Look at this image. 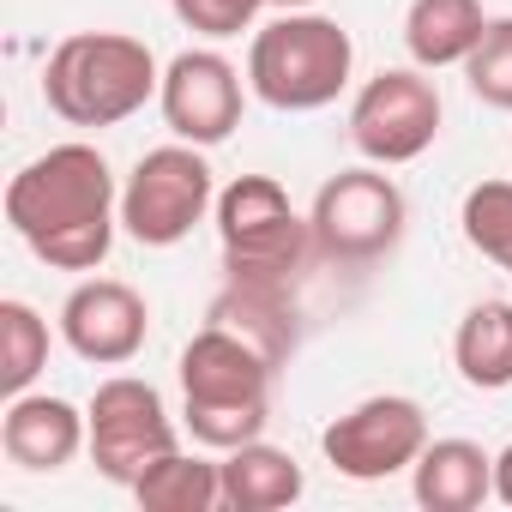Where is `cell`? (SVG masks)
<instances>
[{
    "mask_svg": "<svg viewBox=\"0 0 512 512\" xmlns=\"http://www.w3.org/2000/svg\"><path fill=\"white\" fill-rule=\"evenodd\" d=\"M458 223H464V241L482 253V260L512 272V181H476L464 193Z\"/></svg>",
    "mask_w": 512,
    "mask_h": 512,
    "instance_id": "21",
    "label": "cell"
},
{
    "mask_svg": "<svg viewBox=\"0 0 512 512\" xmlns=\"http://www.w3.org/2000/svg\"><path fill=\"white\" fill-rule=\"evenodd\" d=\"M157 55L127 31H79L55 43L43 67V97L67 127H121L157 97Z\"/></svg>",
    "mask_w": 512,
    "mask_h": 512,
    "instance_id": "3",
    "label": "cell"
},
{
    "mask_svg": "<svg viewBox=\"0 0 512 512\" xmlns=\"http://www.w3.org/2000/svg\"><path fill=\"white\" fill-rule=\"evenodd\" d=\"M43 368H49V320L31 302H0V386H7V398L31 392Z\"/></svg>",
    "mask_w": 512,
    "mask_h": 512,
    "instance_id": "20",
    "label": "cell"
},
{
    "mask_svg": "<svg viewBox=\"0 0 512 512\" xmlns=\"http://www.w3.org/2000/svg\"><path fill=\"white\" fill-rule=\"evenodd\" d=\"M464 79H470V97L476 103L512 115V19H488L482 43L464 61Z\"/></svg>",
    "mask_w": 512,
    "mask_h": 512,
    "instance_id": "22",
    "label": "cell"
},
{
    "mask_svg": "<svg viewBox=\"0 0 512 512\" xmlns=\"http://www.w3.org/2000/svg\"><path fill=\"white\" fill-rule=\"evenodd\" d=\"M350 67H356L350 31L314 7L272 19L266 31H253V49H247L253 97L266 109H284V115H308V109L338 103L350 85Z\"/></svg>",
    "mask_w": 512,
    "mask_h": 512,
    "instance_id": "4",
    "label": "cell"
},
{
    "mask_svg": "<svg viewBox=\"0 0 512 512\" xmlns=\"http://www.w3.org/2000/svg\"><path fill=\"white\" fill-rule=\"evenodd\" d=\"M91 464L97 476H109L115 488H133L157 458H169L181 446L169 410H163V392L151 380H133V374H115L91 392Z\"/></svg>",
    "mask_w": 512,
    "mask_h": 512,
    "instance_id": "8",
    "label": "cell"
},
{
    "mask_svg": "<svg viewBox=\"0 0 512 512\" xmlns=\"http://www.w3.org/2000/svg\"><path fill=\"white\" fill-rule=\"evenodd\" d=\"M157 103H163V121H169L175 139L211 151L241 127V73L217 49H181L163 67Z\"/></svg>",
    "mask_w": 512,
    "mask_h": 512,
    "instance_id": "11",
    "label": "cell"
},
{
    "mask_svg": "<svg viewBox=\"0 0 512 512\" xmlns=\"http://www.w3.org/2000/svg\"><path fill=\"white\" fill-rule=\"evenodd\" d=\"M145 332H151V308L121 278H85L61 302V338H67V350L79 362L121 368V362H133L145 350Z\"/></svg>",
    "mask_w": 512,
    "mask_h": 512,
    "instance_id": "12",
    "label": "cell"
},
{
    "mask_svg": "<svg viewBox=\"0 0 512 512\" xmlns=\"http://www.w3.org/2000/svg\"><path fill=\"white\" fill-rule=\"evenodd\" d=\"M482 31H488L482 0H410V13H404V49L428 73L464 67Z\"/></svg>",
    "mask_w": 512,
    "mask_h": 512,
    "instance_id": "17",
    "label": "cell"
},
{
    "mask_svg": "<svg viewBox=\"0 0 512 512\" xmlns=\"http://www.w3.org/2000/svg\"><path fill=\"white\" fill-rule=\"evenodd\" d=\"M205 211H217V181L205 163V145H157L133 163L127 187H121V229L139 247H175L187 241Z\"/></svg>",
    "mask_w": 512,
    "mask_h": 512,
    "instance_id": "6",
    "label": "cell"
},
{
    "mask_svg": "<svg viewBox=\"0 0 512 512\" xmlns=\"http://www.w3.org/2000/svg\"><path fill=\"white\" fill-rule=\"evenodd\" d=\"M452 362L464 386L506 392L512 386V302H476L452 332Z\"/></svg>",
    "mask_w": 512,
    "mask_h": 512,
    "instance_id": "18",
    "label": "cell"
},
{
    "mask_svg": "<svg viewBox=\"0 0 512 512\" xmlns=\"http://www.w3.org/2000/svg\"><path fill=\"white\" fill-rule=\"evenodd\" d=\"M494 500H506V506H512V446L494 458Z\"/></svg>",
    "mask_w": 512,
    "mask_h": 512,
    "instance_id": "24",
    "label": "cell"
},
{
    "mask_svg": "<svg viewBox=\"0 0 512 512\" xmlns=\"http://www.w3.org/2000/svg\"><path fill=\"white\" fill-rule=\"evenodd\" d=\"M410 488L428 512H476L494 494V458L476 440H428L410 464Z\"/></svg>",
    "mask_w": 512,
    "mask_h": 512,
    "instance_id": "14",
    "label": "cell"
},
{
    "mask_svg": "<svg viewBox=\"0 0 512 512\" xmlns=\"http://www.w3.org/2000/svg\"><path fill=\"white\" fill-rule=\"evenodd\" d=\"M404 193L392 175L374 169H338L320 193H314V211H308V229H314V253L332 266H374L404 241Z\"/></svg>",
    "mask_w": 512,
    "mask_h": 512,
    "instance_id": "7",
    "label": "cell"
},
{
    "mask_svg": "<svg viewBox=\"0 0 512 512\" xmlns=\"http://www.w3.org/2000/svg\"><path fill=\"white\" fill-rule=\"evenodd\" d=\"M7 223L55 272H97L115 247L121 187L97 145H55L7 181Z\"/></svg>",
    "mask_w": 512,
    "mask_h": 512,
    "instance_id": "1",
    "label": "cell"
},
{
    "mask_svg": "<svg viewBox=\"0 0 512 512\" xmlns=\"http://www.w3.org/2000/svg\"><path fill=\"white\" fill-rule=\"evenodd\" d=\"M272 380L278 368L260 350L205 320L181 350V416L193 440L211 452H235L247 440H260L272 422Z\"/></svg>",
    "mask_w": 512,
    "mask_h": 512,
    "instance_id": "2",
    "label": "cell"
},
{
    "mask_svg": "<svg viewBox=\"0 0 512 512\" xmlns=\"http://www.w3.org/2000/svg\"><path fill=\"white\" fill-rule=\"evenodd\" d=\"M91 446V416L49 392H19L0 416V452L19 470H67Z\"/></svg>",
    "mask_w": 512,
    "mask_h": 512,
    "instance_id": "13",
    "label": "cell"
},
{
    "mask_svg": "<svg viewBox=\"0 0 512 512\" xmlns=\"http://www.w3.org/2000/svg\"><path fill=\"white\" fill-rule=\"evenodd\" d=\"M133 500L145 512H211L223 506V464L211 458H187L181 446L169 458H157L139 482H133Z\"/></svg>",
    "mask_w": 512,
    "mask_h": 512,
    "instance_id": "19",
    "label": "cell"
},
{
    "mask_svg": "<svg viewBox=\"0 0 512 512\" xmlns=\"http://www.w3.org/2000/svg\"><path fill=\"white\" fill-rule=\"evenodd\" d=\"M217 241H223V278L229 284H296L314 253L308 217L272 175H235L217 193Z\"/></svg>",
    "mask_w": 512,
    "mask_h": 512,
    "instance_id": "5",
    "label": "cell"
},
{
    "mask_svg": "<svg viewBox=\"0 0 512 512\" xmlns=\"http://www.w3.org/2000/svg\"><path fill=\"white\" fill-rule=\"evenodd\" d=\"M169 7H175V19H181L187 31L223 43V37H241L253 19L272 7V0H169Z\"/></svg>",
    "mask_w": 512,
    "mask_h": 512,
    "instance_id": "23",
    "label": "cell"
},
{
    "mask_svg": "<svg viewBox=\"0 0 512 512\" xmlns=\"http://www.w3.org/2000/svg\"><path fill=\"white\" fill-rule=\"evenodd\" d=\"M205 320L235 332L241 344H253L272 368H284L296 356V302L284 284H223V296L211 302Z\"/></svg>",
    "mask_w": 512,
    "mask_h": 512,
    "instance_id": "15",
    "label": "cell"
},
{
    "mask_svg": "<svg viewBox=\"0 0 512 512\" xmlns=\"http://www.w3.org/2000/svg\"><path fill=\"white\" fill-rule=\"evenodd\" d=\"M434 139H440V91H434L428 67H386L356 91L350 145L368 163H380V169L416 163Z\"/></svg>",
    "mask_w": 512,
    "mask_h": 512,
    "instance_id": "9",
    "label": "cell"
},
{
    "mask_svg": "<svg viewBox=\"0 0 512 512\" xmlns=\"http://www.w3.org/2000/svg\"><path fill=\"white\" fill-rule=\"evenodd\" d=\"M428 416L416 398H398V392H380V398H362L356 410H344L338 422H326L320 446H326V464L350 482H386L398 470H410L428 446Z\"/></svg>",
    "mask_w": 512,
    "mask_h": 512,
    "instance_id": "10",
    "label": "cell"
},
{
    "mask_svg": "<svg viewBox=\"0 0 512 512\" xmlns=\"http://www.w3.org/2000/svg\"><path fill=\"white\" fill-rule=\"evenodd\" d=\"M302 488H308V476L284 446L247 440V446L223 452V506L229 512H278V506H296Z\"/></svg>",
    "mask_w": 512,
    "mask_h": 512,
    "instance_id": "16",
    "label": "cell"
},
{
    "mask_svg": "<svg viewBox=\"0 0 512 512\" xmlns=\"http://www.w3.org/2000/svg\"><path fill=\"white\" fill-rule=\"evenodd\" d=\"M272 7H278V13H308L314 0H272Z\"/></svg>",
    "mask_w": 512,
    "mask_h": 512,
    "instance_id": "25",
    "label": "cell"
}]
</instances>
